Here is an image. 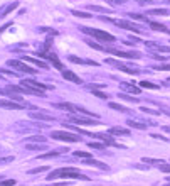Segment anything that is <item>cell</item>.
Returning a JSON list of instances; mask_svg holds the SVG:
<instances>
[{"label": "cell", "mask_w": 170, "mask_h": 186, "mask_svg": "<svg viewBox=\"0 0 170 186\" xmlns=\"http://www.w3.org/2000/svg\"><path fill=\"white\" fill-rule=\"evenodd\" d=\"M59 178H64V180H84V181H88V176L83 174L81 171L76 169V167H61V169H56L47 176V180L52 181V180H59Z\"/></svg>", "instance_id": "obj_1"}, {"label": "cell", "mask_w": 170, "mask_h": 186, "mask_svg": "<svg viewBox=\"0 0 170 186\" xmlns=\"http://www.w3.org/2000/svg\"><path fill=\"white\" fill-rule=\"evenodd\" d=\"M83 31L86 32V34H91L95 39L101 42H115L116 39H115L113 34H110V32H104V31H99V29H91V27H83Z\"/></svg>", "instance_id": "obj_2"}, {"label": "cell", "mask_w": 170, "mask_h": 186, "mask_svg": "<svg viewBox=\"0 0 170 186\" xmlns=\"http://www.w3.org/2000/svg\"><path fill=\"white\" fill-rule=\"evenodd\" d=\"M101 20L113 22V24H116L118 27H123V29H128V31H133V32H142V29H140L135 22H128V20H123V19H110V17H104V15H101Z\"/></svg>", "instance_id": "obj_3"}, {"label": "cell", "mask_w": 170, "mask_h": 186, "mask_svg": "<svg viewBox=\"0 0 170 186\" xmlns=\"http://www.w3.org/2000/svg\"><path fill=\"white\" fill-rule=\"evenodd\" d=\"M52 139H57V141H64V142H78L79 141V135L69 134V132H64V130H54L51 134Z\"/></svg>", "instance_id": "obj_4"}, {"label": "cell", "mask_w": 170, "mask_h": 186, "mask_svg": "<svg viewBox=\"0 0 170 186\" xmlns=\"http://www.w3.org/2000/svg\"><path fill=\"white\" fill-rule=\"evenodd\" d=\"M7 66H12L14 70L22 71V73H29V74H34V73H35L34 68L27 66L24 61H17V59H9V61H7Z\"/></svg>", "instance_id": "obj_5"}, {"label": "cell", "mask_w": 170, "mask_h": 186, "mask_svg": "<svg viewBox=\"0 0 170 186\" xmlns=\"http://www.w3.org/2000/svg\"><path fill=\"white\" fill-rule=\"evenodd\" d=\"M69 122L76 125H98V120H93V117H81V115H71Z\"/></svg>", "instance_id": "obj_6"}, {"label": "cell", "mask_w": 170, "mask_h": 186, "mask_svg": "<svg viewBox=\"0 0 170 186\" xmlns=\"http://www.w3.org/2000/svg\"><path fill=\"white\" fill-rule=\"evenodd\" d=\"M29 117H30L32 120H42V122H51V120H54L52 115L42 112V110H30V112H29Z\"/></svg>", "instance_id": "obj_7"}, {"label": "cell", "mask_w": 170, "mask_h": 186, "mask_svg": "<svg viewBox=\"0 0 170 186\" xmlns=\"http://www.w3.org/2000/svg\"><path fill=\"white\" fill-rule=\"evenodd\" d=\"M20 87H29V88H32V90H47L49 87H46L44 83H39V81H35V80H22L20 81Z\"/></svg>", "instance_id": "obj_8"}, {"label": "cell", "mask_w": 170, "mask_h": 186, "mask_svg": "<svg viewBox=\"0 0 170 186\" xmlns=\"http://www.w3.org/2000/svg\"><path fill=\"white\" fill-rule=\"evenodd\" d=\"M0 107L3 108H9V110H22L25 107L19 102H10V100H0Z\"/></svg>", "instance_id": "obj_9"}, {"label": "cell", "mask_w": 170, "mask_h": 186, "mask_svg": "<svg viewBox=\"0 0 170 186\" xmlns=\"http://www.w3.org/2000/svg\"><path fill=\"white\" fill-rule=\"evenodd\" d=\"M63 76L66 78V80H69V81H73V83H76V85H81V83H83V80H81V78H79L76 73H73V71L63 70Z\"/></svg>", "instance_id": "obj_10"}, {"label": "cell", "mask_w": 170, "mask_h": 186, "mask_svg": "<svg viewBox=\"0 0 170 186\" xmlns=\"http://www.w3.org/2000/svg\"><path fill=\"white\" fill-rule=\"evenodd\" d=\"M110 53H113L118 58H140V53L133 51V53H125V51H115V49H110Z\"/></svg>", "instance_id": "obj_11"}, {"label": "cell", "mask_w": 170, "mask_h": 186, "mask_svg": "<svg viewBox=\"0 0 170 186\" xmlns=\"http://www.w3.org/2000/svg\"><path fill=\"white\" fill-rule=\"evenodd\" d=\"M110 135H130V130L128 129H123V127H111Z\"/></svg>", "instance_id": "obj_12"}, {"label": "cell", "mask_w": 170, "mask_h": 186, "mask_svg": "<svg viewBox=\"0 0 170 186\" xmlns=\"http://www.w3.org/2000/svg\"><path fill=\"white\" fill-rule=\"evenodd\" d=\"M120 88L121 90H125V91H128V93H140V88H136L135 85H128V83H120Z\"/></svg>", "instance_id": "obj_13"}, {"label": "cell", "mask_w": 170, "mask_h": 186, "mask_svg": "<svg viewBox=\"0 0 170 186\" xmlns=\"http://www.w3.org/2000/svg\"><path fill=\"white\" fill-rule=\"evenodd\" d=\"M24 61H25V63L37 64V66H41V68H49V66H47V64H46L44 61H39L37 58H30V56H24Z\"/></svg>", "instance_id": "obj_14"}, {"label": "cell", "mask_w": 170, "mask_h": 186, "mask_svg": "<svg viewBox=\"0 0 170 186\" xmlns=\"http://www.w3.org/2000/svg\"><path fill=\"white\" fill-rule=\"evenodd\" d=\"M25 149H29V151H44V149H47L44 146V142L42 144H30V142H27L25 144Z\"/></svg>", "instance_id": "obj_15"}, {"label": "cell", "mask_w": 170, "mask_h": 186, "mask_svg": "<svg viewBox=\"0 0 170 186\" xmlns=\"http://www.w3.org/2000/svg\"><path fill=\"white\" fill-rule=\"evenodd\" d=\"M84 163L88 164V166H98V167H101V169H106V171H108V166H106V164L99 163V161H95L93 157H91V159H86Z\"/></svg>", "instance_id": "obj_16"}, {"label": "cell", "mask_w": 170, "mask_h": 186, "mask_svg": "<svg viewBox=\"0 0 170 186\" xmlns=\"http://www.w3.org/2000/svg\"><path fill=\"white\" fill-rule=\"evenodd\" d=\"M63 152H67V147L59 149V151H51V152H47V154H42V156H39V157H41V159H46V157H54V156H59V154H63Z\"/></svg>", "instance_id": "obj_17"}, {"label": "cell", "mask_w": 170, "mask_h": 186, "mask_svg": "<svg viewBox=\"0 0 170 186\" xmlns=\"http://www.w3.org/2000/svg\"><path fill=\"white\" fill-rule=\"evenodd\" d=\"M57 108H63V110H67V112H76V107L73 105V103H57Z\"/></svg>", "instance_id": "obj_18"}, {"label": "cell", "mask_w": 170, "mask_h": 186, "mask_svg": "<svg viewBox=\"0 0 170 186\" xmlns=\"http://www.w3.org/2000/svg\"><path fill=\"white\" fill-rule=\"evenodd\" d=\"M130 125V127H133V129H140V130H145L147 129V124H142V122H136V120H128L126 122Z\"/></svg>", "instance_id": "obj_19"}, {"label": "cell", "mask_w": 170, "mask_h": 186, "mask_svg": "<svg viewBox=\"0 0 170 186\" xmlns=\"http://www.w3.org/2000/svg\"><path fill=\"white\" fill-rule=\"evenodd\" d=\"M150 24V27L153 31H162V32H168V29L164 26V24H158V22H148Z\"/></svg>", "instance_id": "obj_20"}, {"label": "cell", "mask_w": 170, "mask_h": 186, "mask_svg": "<svg viewBox=\"0 0 170 186\" xmlns=\"http://www.w3.org/2000/svg\"><path fill=\"white\" fill-rule=\"evenodd\" d=\"M148 14H152V15H167V10L165 9H153V10H148Z\"/></svg>", "instance_id": "obj_21"}, {"label": "cell", "mask_w": 170, "mask_h": 186, "mask_svg": "<svg viewBox=\"0 0 170 186\" xmlns=\"http://www.w3.org/2000/svg\"><path fill=\"white\" fill-rule=\"evenodd\" d=\"M118 96H121L123 100H126V102H132V103H138V98H136V96H128V95H125V93H118Z\"/></svg>", "instance_id": "obj_22"}, {"label": "cell", "mask_w": 170, "mask_h": 186, "mask_svg": "<svg viewBox=\"0 0 170 186\" xmlns=\"http://www.w3.org/2000/svg\"><path fill=\"white\" fill-rule=\"evenodd\" d=\"M74 156H76V157H81V159H91V157H93L89 152H84V151H76Z\"/></svg>", "instance_id": "obj_23"}, {"label": "cell", "mask_w": 170, "mask_h": 186, "mask_svg": "<svg viewBox=\"0 0 170 186\" xmlns=\"http://www.w3.org/2000/svg\"><path fill=\"white\" fill-rule=\"evenodd\" d=\"M27 142H46V137L44 135H32L27 139Z\"/></svg>", "instance_id": "obj_24"}, {"label": "cell", "mask_w": 170, "mask_h": 186, "mask_svg": "<svg viewBox=\"0 0 170 186\" xmlns=\"http://www.w3.org/2000/svg\"><path fill=\"white\" fill-rule=\"evenodd\" d=\"M89 10H95V12H111V10L104 9V7H99V5H88Z\"/></svg>", "instance_id": "obj_25"}, {"label": "cell", "mask_w": 170, "mask_h": 186, "mask_svg": "<svg viewBox=\"0 0 170 186\" xmlns=\"http://www.w3.org/2000/svg\"><path fill=\"white\" fill-rule=\"evenodd\" d=\"M128 17L130 19H136V20H145V22H148V19H147V15H140V14H128Z\"/></svg>", "instance_id": "obj_26"}, {"label": "cell", "mask_w": 170, "mask_h": 186, "mask_svg": "<svg viewBox=\"0 0 170 186\" xmlns=\"http://www.w3.org/2000/svg\"><path fill=\"white\" fill-rule=\"evenodd\" d=\"M47 169H49L47 166H41V167H35V169H30L29 174H39V173H44V171H47Z\"/></svg>", "instance_id": "obj_27"}, {"label": "cell", "mask_w": 170, "mask_h": 186, "mask_svg": "<svg viewBox=\"0 0 170 186\" xmlns=\"http://www.w3.org/2000/svg\"><path fill=\"white\" fill-rule=\"evenodd\" d=\"M73 15L83 17V19H89V17H91V14H88V12H79V10H73Z\"/></svg>", "instance_id": "obj_28"}, {"label": "cell", "mask_w": 170, "mask_h": 186, "mask_svg": "<svg viewBox=\"0 0 170 186\" xmlns=\"http://www.w3.org/2000/svg\"><path fill=\"white\" fill-rule=\"evenodd\" d=\"M110 107H111L113 110H120V112H128V108H125V107L118 105V103H115V102H110Z\"/></svg>", "instance_id": "obj_29"}, {"label": "cell", "mask_w": 170, "mask_h": 186, "mask_svg": "<svg viewBox=\"0 0 170 186\" xmlns=\"http://www.w3.org/2000/svg\"><path fill=\"white\" fill-rule=\"evenodd\" d=\"M140 87H143V88H152V90H157L158 85H153V83H150V81H142V83H140Z\"/></svg>", "instance_id": "obj_30"}, {"label": "cell", "mask_w": 170, "mask_h": 186, "mask_svg": "<svg viewBox=\"0 0 170 186\" xmlns=\"http://www.w3.org/2000/svg\"><path fill=\"white\" fill-rule=\"evenodd\" d=\"M106 142H91L89 144V147H95V149H103V147H106Z\"/></svg>", "instance_id": "obj_31"}, {"label": "cell", "mask_w": 170, "mask_h": 186, "mask_svg": "<svg viewBox=\"0 0 170 186\" xmlns=\"http://www.w3.org/2000/svg\"><path fill=\"white\" fill-rule=\"evenodd\" d=\"M69 61H71V63H76V64H86V59L76 58V56H69Z\"/></svg>", "instance_id": "obj_32"}, {"label": "cell", "mask_w": 170, "mask_h": 186, "mask_svg": "<svg viewBox=\"0 0 170 186\" xmlns=\"http://www.w3.org/2000/svg\"><path fill=\"white\" fill-rule=\"evenodd\" d=\"M91 90H93V95H95V96H98V98H104V100L108 98V95H106V93H103V91H98V90H95V88H91Z\"/></svg>", "instance_id": "obj_33"}, {"label": "cell", "mask_w": 170, "mask_h": 186, "mask_svg": "<svg viewBox=\"0 0 170 186\" xmlns=\"http://www.w3.org/2000/svg\"><path fill=\"white\" fill-rule=\"evenodd\" d=\"M142 112H145V113H153V115H158V110H152V108H147V107H142Z\"/></svg>", "instance_id": "obj_34"}, {"label": "cell", "mask_w": 170, "mask_h": 186, "mask_svg": "<svg viewBox=\"0 0 170 186\" xmlns=\"http://www.w3.org/2000/svg\"><path fill=\"white\" fill-rule=\"evenodd\" d=\"M86 42H88V44L89 46H91V48H95V49H99V51H103V46H99V44H96V42H93V41H86Z\"/></svg>", "instance_id": "obj_35"}, {"label": "cell", "mask_w": 170, "mask_h": 186, "mask_svg": "<svg viewBox=\"0 0 170 186\" xmlns=\"http://www.w3.org/2000/svg\"><path fill=\"white\" fill-rule=\"evenodd\" d=\"M155 70H160V71H170V64H160V66H155Z\"/></svg>", "instance_id": "obj_36"}, {"label": "cell", "mask_w": 170, "mask_h": 186, "mask_svg": "<svg viewBox=\"0 0 170 186\" xmlns=\"http://www.w3.org/2000/svg\"><path fill=\"white\" fill-rule=\"evenodd\" d=\"M160 171H164V173H170V164H160Z\"/></svg>", "instance_id": "obj_37"}, {"label": "cell", "mask_w": 170, "mask_h": 186, "mask_svg": "<svg viewBox=\"0 0 170 186\" xmlns=\"http://www.w3.org/2000/svg\"><path fill=\"white\" fill-rule=\"evenodd\" d=\"M15 7H17V3H12V5H10V7H7V9H5V12H3L2 15H7V14H9V12H12V10L15 9Z\"/></svg>", "instance_id": "obj_38"}, {"label": "cell", "mask_w": 170, "mask_h": 186, "mask_svg": "<svg viewBox=\"0 0 170 186\" xmlns=\"http://www.w3.org/2000/svg\"><path fill=\"white\" fill-rule=\"evenodd\" d=\"M108 3H110V5H121L123 0H108Z\"/></svg>", "instance_id": "obj_39"}, {"label": "cell", "mask_w": 170, "mask_h": 186, "mask_svg": "<svg viewBox=\"0 0 170 186\" xmlns=\"http://www.w3.org/2000/svg\"><path fill=\"white\" fill-rule=\"evenodd\" d=\"M2 73L9 74V76H17V73H14V71H9V70H2Z\"/></svg>", "instance_id": "obj_40"}, {"label": "cell", "mask_w": 170, "mask_h": 186, "mask_svg": "<svg viewBox=\"0 0 170 186\" xmlns=\"http://www.w3.org/2000/svg\"><path fill=\"white\" fill-rule=\"evenodd\" d=\"M150 2H153V0H138L140 5H145V3H150Z\"/></svg>", "instance_id": "obj_41"}, {"label": "cell", "mask_w": 170, "mask_h": 186, "mask_svg": "<svg viewBox=\"0 0 170 186\" xmlns=\"http://www.w3.org/2000/svg\"><path fill=\"white\" fill-rule=\"evenodd\" d=\"M164 132H168V134H170V127H168V125H165V127H164Z\"/></svg>", "instance_id": "obj_42"}, {"label": "cell", "mask_w": 170, "mask_h": 186, "mask_svg": "<svg viewBox=\"0 0 170 186\" xmlns=\"http://www.w3.org/2000/svg\"><path fill=\"white\" fill-rule=\"evenodd\" d=\"M0 95H7V93H5V90H0Z\"/></svg>", "instance_id": "obj_43"}, {"label": "cell", "mask_w": 170, "mask_h": 186, "mask_svg": "<svg viewBox=\"0 0 170 186\" xmlns=\"http://www.w3.org/2000/svg\"><path fill=\"white\" fill-rule=\"evenodd\" d=\"M167 183H168V184H167V186H170V176H168V178H167Z\"/></svg>", "instance_id": "obj_44"}, {"label": "cell", "mask_w": 170, "mask_h": 186, "mask_svg": "<svg viewBox=\"0 0 170 186\" xmlns=\"http://www.w3.org/2000/svg\"><path fill=\"white\" fill-rule=\"evenodd\" d=\"M165 113H167V115H170V110H165Z\"/></svg>", "instance_id": "obj_45"}]
</instances>
